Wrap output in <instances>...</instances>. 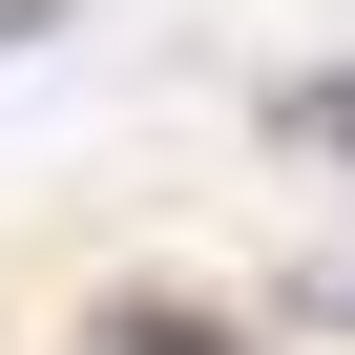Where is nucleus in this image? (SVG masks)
<instances>
[{
    "instance_id": "f03ea898",
    "label": "nucleus",
    "mask_w": 355,
    "mask_h": 355,
    "mask_svg": "<svg viewBox=\"0 0 355 355\" xmlns=\"http://www.w3.org/2000/svg\"><path fill=\"white\" fill-rule=\"evenodd\" d=\"M272 125H293V146H355V63H313V84H272Z\"/></svg>"
},
{
    "instance_id": "f257e3e1",
    "label": "nucleus",
    "mask_w": 355,
    "mask_h": 355,
    "mask_svg": "<svg viewBox=\"0 0 355 355\" xmlns=\"http://www.w3.org/2000/svg\"><path fill=\"white\" fill-rule=\"evenodd\" d=\"M105 355H230V313H189V293H125V313H105Z\"/></svg>"
}]
</instances>
